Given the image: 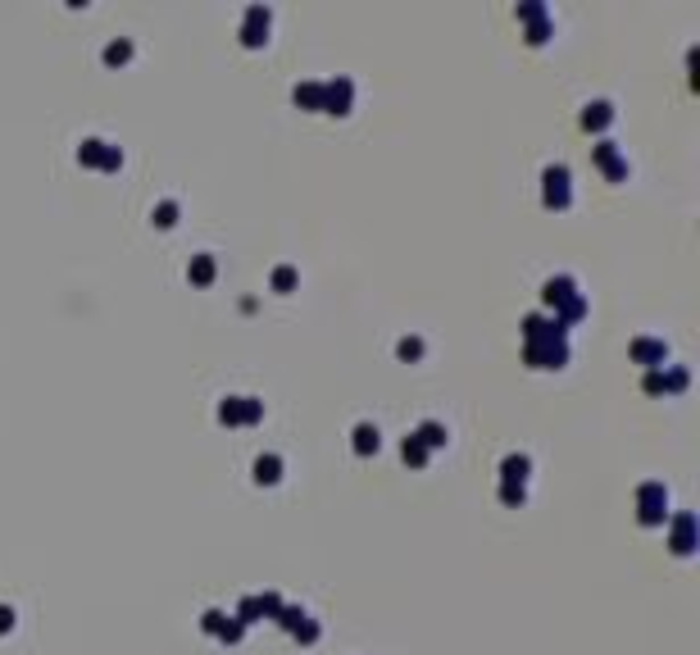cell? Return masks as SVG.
<instances>
[{
  "mask_svg": "<svg viewBox=\"0 0 700 655\" xmlns=\"http://www.w3.org/2000/svg\"><path fill=\"white\" fill-rule=\"evenodd\" d=\"M541 301L550 305V314H555L564 328H569L573 319L587 314V296H582L578 278H569V273H555V278H546V283H541Z\"/></svg>",
  "mask_w": 700,
  "mask_h": 655,
  "instance_id": "cell-1",
  "label": "cell"
},
{
  "mask_svg": "<svg viewBox=\"0 0 700 655\" xmlns=\"http://www.w3.org/2000/svg\"><path fill=\"white\" fill-rule=\"evenodd\" d=\"M523 355H527V364H536V369H559V364L569 360V328L555 319L546 332H536V337L523 341Z\"/></svg>",
  "mask_w": 700,
  "mask_h": 655,
  "instance_id": "cell-2",
  "label": "cell"
},
{
  "mask_svg": "<svg viewBox=\"0 0 700 655\" xmlns=\"http://www.w3.org/2000/svg\"><path fill=\"white\" fill-rule=\"evenodd\" d=\"M573 173H569V164H546L541 169V196H546V205H569V196H573Z\"/></svg>",
  "mask_w": 700,
  "mask_h": 655,
  "instance_id": "cell-3",
  "label": "cell"
},
{
  "mask_svg": "<svg viewBox=\"0 0 700 655\" xmlns=\"http://www.w3.org/2000/svg\"><path fill=\"white\" fill-rule=\"evenodd\" d=\"M219 415L228 419V424H255V419L264 415V401L260 396H223Z\"/></svg>",
  "mask_w": 700,
  "mask_h": 655,
  "instance_id": "cell-4",
  "label": "cell"
},
{
  "mask_svg": "<svg viewBox=\"0 0 700 655\" xmlns=\"http://www.w3.org/2000/svg\"><path fill=\"white\" fill-rule=\"evenodd\" d=\"M269 23H273L269 5H246V19H241V41H246V46H260L264 37H269Z\"/></svg>",
  "mask_w": 700,
  "mask_h": 655,
  "instance_id": "cell-5",
  "label": "cell"
},
{
  "mask_svg": "<svg viewBox=\"0 0 700 655\" xmlns=\"http://www.w3.org/2000/svg\"><path fill=\"white\" fill-rule=\"evenodd\" d=\"M350 96H355V82H350V77H332V82H323V109H332V114H346Z\"/></svg>",
  "mask_w": 700,
  "mask_h": 655,
  "instance_id": "cell-6",
  "label": "cell"
},
{
  "mask_svg": "<svg viewBox=\"0 0 700 655\" xmlns=\"http://www.w3.org/2000/svg\"><path fill=\"white\" fill-rule=\"evenodd\" d=\"M664 505H668V491L659 487V482H645V487H641V519H645V524L664 519Z\"/></svg>",
  "mask_w": 700,
  "mask_h": 655,
  "instance_id": "cell-7",
  "label": "cell"
},
{
  "mask_svg": "<svg viewBox=\"0 0 700 655\" xmlns=\"http://www.w3.org/2000/svg\"><path fill=\"white\" fill-rule=\"evenodd\" d=\"M596 160L605 164V173H610V178H628V160L619 155V142L601 137V142H596Z\"/></svg>",
  "mask_w": 700,
  "mask_h": 655,
  "instance_id": "cell-8",
  "label": "cell"
},
{
  "mask_svg": "<svg viewBox=\"0 0 700 655\" xmlns=\"http://www.w3.org/2000/svg\"><path fill=\"white\" fill-rule=\"evenodd\" d=\"M664 355H668V346H664L659 337H636V341H632V360H636V364L659 369V364H664Z\"/></svg>",
  "mask_w": 700,
  "mask_h": 655,
  "instance_id": "cell-9",
  "label": "cell"
},
{
  "mask_svg": "<svg viewBox=\"0 0 700 655\" xmlns=\"http://www.w3.org/2000/svg\"><path fill=\"white\" fill-rule=\"evenodd\" d=\"M527 469H532V459H527L523 450H509V455L500 459V473H505V482H518V487H523Z\"/></svg>",
  "mask_w": 700,
  "mask_h": 655,
  "instance_id": "cell-10",
  "label": "cell"
},
{
  "mask_svg": "<svg viewBox=\"0 0 700 655\" xmlns=\"http://www.w3.org/2000/svg\"><path fill=\"white\" fill-rule=\"evenodd\" d=\"M414 437L423 442L427 450H432V446H446V424H441V419H423V424L414 428Z\"/></svg>",
  "mask_w": 700,
  "mask_h": 655,
  "instance_id": "cell-11",
  "label": "cell"
},
{
  "mask_svg": "<svg viewBox=\"0 0 700 655\" xmlns=\"http://www.w3.org/2000/svg\"><path fill=\"white\" fill-rule=\"evenodd\" d=\"M614 119V100H587V109H582V123L587 128H601V123H610Z\"/></svg>",
  "mask_w": 700,
  "mask_h": 655,
  "instance_id": "cell-12",
  "label": "cell"
},
{
  "mask_svg": "<svg viewBox=\"0 0 700 655\" xmlns=\"http://www.w3.org/2000/svg\"><path fill=\"white\" fill-rule=\"evenodd\" d=\"M295 105H309V109H323V82H295Z\"/></svg>",
  "mask_w": 700,
  "mask_h": 655,
  "instance_id": "cell-13",
  "label": "cell"
},
{
  "mask_svg": "<svg viewBox=\"0 0 700 655\" xmlns=\"http://www.w3.org/2000/svg\"><path fill=\"white\" fill-rule=\"evenodd\" d=\"M105 151H110V142H105V137H87V142L77 146V160H87V164H105Z\"/></svg>",
  "mask_w": 700,
  "mask_h": 655,
  "instance_id": "cell-14",
  "label": "cell"
},
{
  "mask_svg": "<svg viewBox=\"0 0 700 655\" xmlns=\"http://www.w3.org/2000/svg\"><path fill=\"white\" fill-rule=\"evenodd\" d=\"M350 437H355V450H378V428H373L369 419L355 424V433H350Z\"/></svg>",
  "mask_w": 700,
  "mask_h": 655,
  "instance_id": "cell-15",
  "label": "cell"
},
{
  "mask_svg": "<svg viewBox=\"0 0 700 655\" xmlns=\"http://www.w3.org/2000/svg\"><path fill=\"white\" fill-rule=\"evenodd\" d=\"M278 473H282V459H278V455H260V459H255V478H260V482H273Z\"/></svg>",
  "mask_w": 700,
  "mask_h": 655,
  "instance_id": "cell-16",
  "label": "cell"
},
{
  "mask_svg": "<svg viewBox=\"0 0 700 655\" xmlns=\"http://www.w3.org/2000/svg\"><path fill=\"white\" fill-rule=\"evenodd\" d=\"M400 455H405L409 464H423V459H427V446H423V442H418L414 433H409L405 442H400Z\"/></svg>",
  "mask_w": 700,
  "mask_h": 655,
  "instance_id": "cell-17",
  "label": "cell"
},
{
  "mask_svg": "<svg viewBox=\"0 0 700 655\" xmlns=\"http://www.w3.org/2000/svg\"><path fill=\"white\" fill-rule=\"evenodd\" d=\"M191 278H196V283H209V278H214V255H191Z\"/></svg>",
  "mask_w": 700,
  "mask_h": 655,
  "instance_id": "cell-18",
  "label": "cell"
},
{
  "mask_svg": "<svg viewBox=\"0 0 700 655\" xmlns=\"http://www.w3.org/2000/svg\"><path fill=\"white\" fill-rule=\"evenodd\" d=\"M550 37V14H541V19H527V41H546Z\"/></svg>",
  "mask_w": 700,
  "mask_h": 655,
  "instance_id": "cell-19",
  "label": "cell"
},
{
  "mask_svg": "<svg viewBox=\"0 0 700 655\" xmlns=\"http://www.w3.org/2000/svg\"><path fill=\"white\" fill-rule=\"evenodd\" d=\"M673 542H678V551H691V514H682L678 528H673Z\"/></svg>",
  "mask_w": 700,
  "mask_h": 655,
  "instance_id": "cell-20",
  "label": "cell"
},
{
  "mask_svg": "<svg viewBox=\"0 0 700 655\" xmlns=\"http://www.w3.org/2000/svg\"><path fill=\"white\" fill-rule=\"evenodd\" d=\"M396 350H400L405 360H414V355H423V337H400V341H396Z\"/></svg>",
  "mask_w": 700,
  "mask_h": 655,
  "instance_id": "cell-21",
  "label": "cell"
},
{
  "mask_svg": "<svg viewBox=\"0 0 700 655\" xmlns=\"http://www.w3.org/2000/svg\"><path fill=\"white\" fill-rule=\"evenodd\" d=\"M177 218V200H159L155 205V223H173Z\"/></svg>",
  "mask_w": 700,
  "mask_h": 655,
  "instance_id": "cell-22",
  "label": "cell"
},
{
  "mask_svg": "<svg viewBox=\"0 0 700 655\" xmlns=\"http://www.w3.org/2000/svg\"><path fill=\"white\" fill-rule=\"evenodd\" d=\"M295 283V269H291V264H278V269H273V287H291Z\"/></svg>",
  "mask_w": 700,
  "mask_h": 655,
  "instance_id": "cell-23",
  "label": "cell"
},
{
  "mask_svg": "<svg viewBox=\"0 0 700 655\" xmlns=\"http://www.w3.org/2000/svg\"><path fill=\"white\" fill-rule=\"evenodd\" d=\"M541 14H546L541 0H523V5H518V19H541Z\"/></svg>",
  "mask_w": 700,
  "mask_h": 655,
  "instance_id": "cell-24",
  "label": "cell"
},
{
  "mask_svg": "<svg viewBox=\"0 0 700 655\" xmlns=\"http://www.w3.org/2000/svg\"><path fill=\"white\" fill-rule=\"evenodd\" d=\"M132 55V41H110L105 46V59H128Z\"/></svg>",
  "mask_w": 700,
  "mask_h": 655,
  "instance_id": "cell-25",
  "label": "cell"
},
{
  "mask_svg": "<svg viewBox=\"0 0 700 655\" xmlns=\"http://www.w3.org/2000/svg\"><path fill=\"white\" fill-rule=\"evenodd\" d=\"M119 164H123V151H119V146H110V151H105V164H100V169H119Z\"/></svg>",
  "mask_w": 700,
  "mask_h": 655,
  "instance_id": "cell-26",
  "label": "cell"
},
{
  "mask_svg": "<svg viewBox=\"0 0 700 655\" xmlns=\"http://www.w3.org/2000/svg\"><path fill=\"white\" fill-rule=\"evenodd\" d=\"M500 496H505V501H523V487H518V482H505Z\"/></svg>",
  "mask_w": 700,
  "mask_h": 655,
  "instance_id": "cell-27",
  "label": "cell"
},
{
  "mask_svg": "<svg viewBox=\"0 0 700 655\" xmlns=\"http://www.w3.org/2000/svg\"><path fill=\"white\" fill-rule=\"evenodd\" d=\"M10 623H14V614L5 610V605H0V628H10Z\"/></svg>",
  "mask_w": 700,
  "mask_h": 655,
  "instance_id": "cell-28",
  "label": "cell"
}]
</instances>
